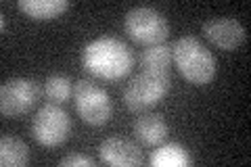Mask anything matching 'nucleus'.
Masks as SVG:
<instances>
[{"label":"nucleus","mask_w":251,"mask_h":167,"mask_svg":"<svg viewBox=\"0 0 251 167\" xmlns=\"http://www.w3.org/2000/svg\"><path fill=\"white\" fill-rule=\"evenodd\" d=\"M82 65L90 75L115 82V79H122L132 71L134 52L122 40L111 36H100L84 46Z\"/></svg>","instance_id":"f257e3e1"},{"label":"nucleus","mask_w":251,"mask_h":167,"mask_svg":"<svg viewBox=\"0 0 251 167\" xmlns=\"http://www.w3.org/2000/svg\"><path fill=\"white\" fill-rule=\"evenodd\" d=\"M172 57L184 79L205 86L216 77V57L195 36H180L172 44Z\"/></svg>","instance_id":"f03ea898"},{"label":"nucleus","mask_w":251,"mask_h":167,"mask_svg":"<svg viewBox=\"0 0 251 167\" xmlns=\"http://www.w3.org/2000/svg\"><path fill=\"white\" fill-rule=\"evenodd\" d=\"M172 88L170 73H157V71H140L126 84L124 105L132 113H145L147 109L155 107L168 96Z\"/></svg>","instance_id":"7ed1b4c3"},{"label":"nucleus","mask_w":251,"mask_h":167,"mask_svg":"<svg viewBox=\"0 0 251 167\" xmlns=\"http://www.w3.org/2000/svg\"><path fill=\"white\" fill-rule=\"evenodd\" d=\"M124 29L128 38L136 44H163L170 36V23L166 15L153 6H134L126 13Z\"/></svg>","instance_id":"20e7f679"},{"label":"nucleus","mask_w":251,"mask_h":167,"mask_svg":"<svg viewBox=\"0 0 251 167\" xmlns=\"http://www.w3.org/2000/svg\"><path fill=\"white\" fill-rule=\"evenodd\" d=\"M72 134V117L57 102H46L31 119V136L46 148L61 146Z\"/></svg>","instance_id":"39448f33"},{"label":"nucleus","mask_w":251,"mask_h":167,"mask_svg":"<svg viewBox=\"0 0 251 167\" xmlns=\"http://www.w3.org/2000/svg\"><path fill=\"white\" fill-rule=\"evenodd\" d=\"M74 102L80 119L88 125H105L113 115V102L105 88L90 79H80L74 86Z\"/></svg>","instance_id":"423d86ee"},{"label":"nucleus","mask_w":251,"mask_h":167,"mask_svg":"<svg viewBox=\"0 0 251 167\" xmlns=\"http://www.w3.org/2000/svg\"><path fill=\"white\" fill-rule=\"evenodd\" d=\"M42 96V86L31 77H11L0 86V111L4 117H21Z\"/></svg>","instance_id":"0eeeda50"},{"label":"nucleus","mask_w":251,"mask_h":167,"mask_svg":"<svg viewBox=\"0 0 251 167\" xmlns=\"http://www.w3.org/2000/svg\"><path fill=\"white\" fill-rule=\"evenodd\" d=\"M203 36L220 50H234L247 40V29L237 17H216L203 23Z\"/></svg>","instance_id":"6e6552de"},{"label":"nucleus","mask_w":251,"mask_h":167,"mask_svg":"<svg viewBox=\"0 0 251 167\" xmlns=\"http://www.w3.org/2000/svg\"><path fill=\"white\" fill-rule=\"evenodd\" d=\"M100 161L115 167H136L143 163V150L124 136H109L99 146Z\"/></svg>","instance_id":"1a4fd4ad"},{"label":"nucleus","mask_w":251,"mask_h":167,"mask_svg":"<svg viewBox=\"0 0 251 167\" xmlns=\"http://www.w3.org/2000/svg\"><path fill=\"white\" fill-rule=\"evenodd\" d=\"M132 130H134L136 140L145 146H159L168 138V123L157 113H140Z\"/></svg>","instance_id":"9d476101"},{"label":"nucleus","mask_w":251,"mask_h":167,"mask_svg":"<svg viewBox=\"0 0 251 167\" xmlns=\"http://www.w3.org/2000/svg\"><path fill=\"white\" fill-rule=\"evenodd\" d=\"M19 11L36 21H49L61 17L69 9V0H19Z\"/></svg>","instance_id":"9b49d317"},{"label":"nucleus","mask_w":251,"mask_h":167,"mask_svg":"<svg viewBox=\"0 0 251 167\" xmlns=\"http://www.w3.org/2000/svg\"><path fill=\"white\" fill-rule=\"evenodd\" d=\"M149 163L153 167H188L193 163L191 153L178 142H168L163 146H157L151 157H149Z\"/></svg>","instance_id":"f8f14e48"},{"label":"nucleus","mask_w":251,"mask_h":167,"mask_svg":"<svg viewBox=\"0 0 251 167\" xmlns=\"http://www.w3.org/2000/svg\"><path fill=\"white\" fill-rule=\"evenodd\" d=\"M29 163V146L17 136L0 138V165L2 167H23Z\"/></svg>","instance_id":"ddd939ff"},{"label":"nucleus","mask_w":251,"mask_h":167,"mask_svg":"<svg viewBox=\"0 0 251 167\" xmlns=\"http://www.w3.org/2000/svg\"><path fill=\"white\" fill-rule=\"evenodd\" d=\"M174 57H172V46L168 44H153L147 46L140 54V65L145 71H157V73H170V65Z\"/></svg>","instance_id":"4468645a"},{"label":"nucleus","mask_w":251,"mask_h":167,"mask_svg":"<svg viewBox=\"0 0 251 167\" xmlns=\"http://www.w3.org/2000/svg\"><path fill=\"white\" fill-rule=\"evenodd\" d=\"M44 94L50 102H67L74 96V82L63 73H52L44 79Z\"/></svg>","instance_id":"2eb2a0df"},{"label":"nucleus","mask_w":251,"mask_h":167,"mask_svg":"<svg viewBox=\"0 0 251 167\" xmlns=\"http://www.w3.org/2000/svg\"><path fill=\"white\" fill-rule=\"evenodd\" d=\"M59 165L61 167H67V165H86V167H94L97 165V161H94L92 157H88V155H65L59 161Z\"/></svg>","instance_id":"dca6fc26"}]
</instances>
